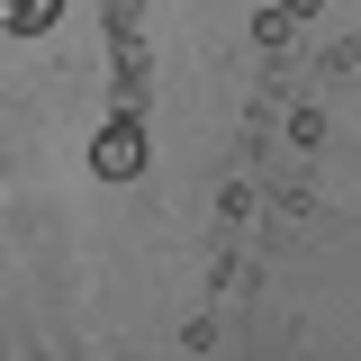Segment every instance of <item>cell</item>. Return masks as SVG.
Wrapping results in <instances>:
<instances>
[{
    "label": "cell",
    "instance_id": "obj_4",
    "mask_svg": "<svg viewBox=\"0 0 361 361\" xmlns=\"http://www.w3.org/2000/svg\"><path fill=\"white\" fill-rule=\"evenodd\" d=\"M289 145H298V154L325 145V109H289Z\"/></svg>",
    "mask_w": 361,
    "mask_h": 361
},
{
    "label": "cell",
    "instance_id": "obj_5",
    "mask_svg": "<svg viewBox=\"0 0 361 361\" xmlns=\"http://www.w3.org/2000/svg\"><path fill=\"white\" fill-rule=\"evenodd\" d=\"M280 9H289V18H316V9H325V0H280Z\"/></svg>",
    "mask_w": 361,
    "mask_h": 361
},
{
    "label": "cell",
    "instance_id": "obj_2",
    "mask_svg": "<svg viewBox=\"0 0 361 361\" xmlns=\"http://www.w3.org/2000/svg\"><path fill=\"white\" fill-rule=\"evenodd\" d=\"M54 18H63V0H18V9H9V27H18V37H45Z\"/></svg>",
    "mask_w": 361,
    "mask_h": 361
},
{
    "label": "cell",
    "instance_id": "obj_3",
    "mask_svg": "<svg viewBox=\"0 0 361 361\" xmlns=\"http://www.w3.org/2000/svg\"><path fill=\"white\" fill-rule=\"evenodd\" d=\"M289 27H298V18H289V9H280V0H271L262 18H253V45H289Z\"/></svg>",
    "mask_w": 361,
    "mask_h": 361
},
{
    "label": "cell",
    "instance_id": "obj_1",
    "mask_svg": "<svg viewBox=\"0 0 361 361\" xmlns=\"http://www.w3.org/2000/svg\"><path fill=\"white\" fill-rule=\"evenodd\" d=\"M90 163H99V180H135L145 172V118L118 109V118L99 127V145H90Z\"/></svg>",
    "mask_w": 361,
    "mask_h": 361
}]
</instances>
